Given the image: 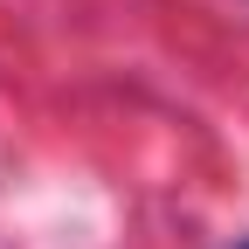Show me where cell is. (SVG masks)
<instances>
[{"label":"cell","instance_id":"1","mask_svg":"<svg viewBox=\"0 0 249 249\" xmlns=\"http://www.w3.org/2000/svg\"><path fill=\"white\" fill-rule=\"evenodd\" d=\"M242 249H249V242H242Z\"/></svg>","mask_w":249,"mask_h":249}]
</instances>
